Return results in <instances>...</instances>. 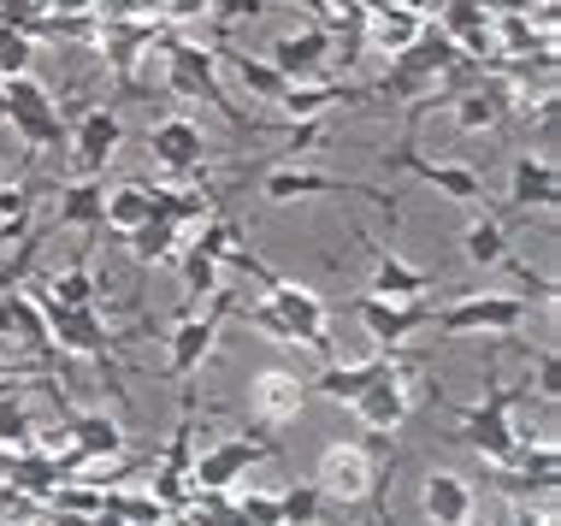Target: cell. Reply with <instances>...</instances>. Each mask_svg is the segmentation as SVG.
<instances>
[{
  "instance_id": "9a60e30c",
  "label": "cell",
  "mask_w": 561,
  "mask_h": 526,
  "mask_svg": "<svg viewBox=\"0 0 561 526\" xmlns=\"http://www.w3.org/2000/svg\"><path fill=\"white\" fill-rule=\"evenodd\" d=\"M348 409L360 414V426H367V432H378V438H390V432H397L402 420H408V385H402V373L390 367L385 379H373V385L360 390L355 402H348Z\"/></svg>"
},
{
  "instance_id": "d6a6232c",
  "label": "cell",
  "mask_w": 561,
  "mask_h": 526,
  "mask_svg": "<svg viewBox=\"0 0 561 526\" xmlns=\"http://www.w3.org/2000/svg\"><path fill=\"white\" fill-rule=\"evenodd\" d=\"M178 261H184V290H190V308L202 302V296H219V261H207L202 249H184Z\"/></svg>"
},
{
  "instance_id": "ffe728a7",
  "label": "cell",
  "mask_w": 561,
  "mask_h": 526,
  "mask_svg": "<svg viewBox=\"0 0 561 526\" xmlns=\"http://www.w3.org/2000/svg\"><path fill=\"white\" fill-rule=\"evenodd\" d=\"M378 266H373V296H385V302H420V296L432 290V273H420V266L397 261L390 249H373Z\"/></svg>"
},
{
  "instance_id": "30bf717a",
  "label": "cell",
  "mask_w": 561,
  "mask_h": 526,
  "mask_svg": "<svg viewBox=\"0 0 561 526\" xmlns=\"http://www.w3.org/2000/svg\"><path fill=\"white\" fill-rule=\"evenodd\" d=\"M266 456H272L266 438H225V444L207 449V456H195L190 485H195V491H231L237 479L249 473L254 461H266Z\"/></svg>"
},
{
  "instance_id": "6da1fadb",
  "label": "cell",
  "mask_w": 561,
  "mask_h": 526,
  "mask_svg": "<svg viewBox=\"0 0 561 526\" xmlns=\"http://www.w3.org/2000/svg\"><path fill=\"white\" fill-rule=\"evenodd\" d=\"M165 42V89H172L178 101H207V107L225 113V125L237 130V137H249V118L237 113V101L225 95V83L214 78V48H202V42H184V36H160Z\"/></svg>"
},
{
  "instance_id": "7402d4cb",
  "label": "cell",
  "mask_w": 561,
  "mask_h": 526,
  "mask_svg": "<svg viewBox=\"0 0 561 526\" xmlns=\"http://www.w3.org/2000/svg\"><path fill=\"white\" fill-rule=\"evenodd\" d=\"M101 207H107V184H101V178H78V184L59 190L54 219L59 225H83V231H101Z\"/></svg>"
},
{
  "instance_id": "603a6c76",
  "label": "cell",
  "mask_w": 561,
  "mask_h": 526,
  "mask_svg": "<svg viewBox=\"0 0 561 526\" xmlns=\"http://www.w3.org/2000/svg\"><path fill=\"white\" fill-rule=\"evenodd\" d=\"M514 207H556L561 202V178L550 160H533V155H520L514 160Z\"/></svg>"
},
{
  "instance_id": "cb8c5ba5",
  "label": "cell",
  "mask_w": 561,
  "mask_h": 526,
  "mask_svg": "<svg viewBox=\"0 0 561 526\" xmlns=\"http://www.w3.org/2000/svg\"><path fill=\"white\" fill-rule=\"evenodd\" d=\"M420 36H426V19H420L414 7H402V12H378V19H373V48H378V54H390V59L408 54Z\"/></svg>"
},
{
  "instance_id": "9c48e42d",
  "label": "cell",
  "mask_w": 561,
  "mask_h": 526,
  "mask_svg": "<svg viewBox=\"0 0 561 526\" xmlns=\"http://www.w3.org/2000/svg\"><path fill=\"white\" fill-rule=\"evenodd\" d=\"M385 160H390V167H402V172H414V178H426V184H432V190H444L449 202H461V207H473V214H484V178H479L473 167L426 160V155H414V142L385 148Z\"/></svg>"
},
{
  "instance_id": "836d02e7",
  "label": "cell",
  "mask_w": 561,
  "mask_h": 526,
  "mask_svg": "<svg viewBox=\"0 0 561 526\" xmlns=\"http://www.w3.org/2000/svg\"><path fill=\"white\" fill-rule=\"evenodd\" d=\"M190 249H202L207 261H237L249 243H242V231H237L231 219H207V225H202V243H190Z\"/></svg>"
},
{
  "instance_id": "b9f144b4",
  "label": "cell",
  "mask_w": 561,
  "mask_h": 526,
  "mask_svg": "<svg viewBox=\"0 0 561 526\" xmlns=\"http://www.w3.org/2000/svg\"><path fill=\"white\" fill-rule=\"evenodd\" d=\"M378 526H397V521H390V515H378Z\"/></svg>"
},
{
  "instance_id": "f546056e",
  "label": "cell",
  "mask_w": 561,
  "mask_h": 526,
  "mask_svg": "<svg viewBox=\"0 0 561 526\" xmlns=\"http://www.w3.org/2000/svg\"><path fill=\"white\" fill-rule=\"evenodd\" d=\"M125 243H130V254L142 266H154V261H172V243H178V225H165V219H142L136 231H125Z\"/></svg>"
},
{
  "instance_id": "ee69618b",
  "label": "cell",
  "mask_w": 561,
  "mask_h": 526,
  "mask_svg": "<svg viewBox=\"0 0 561 526\" xmlns=\"http://www.w3.org/2000/svg\"><path fill=\"white\" fill-rule=\"evenodd\" d=\"M42 7H54V0H42Z\"/></svg>"
},
{
  "instance_id": "d6986e66",
  "label": "cell",
  "mask_w": 561,
  "mask_h": 526,
  "mask_svg": "<svg viewBox=\"0 0 561 526\" xmlns=\"http://www.w3.org/2000/svg\"><path fill=\"white\" fill-rule=\"evenodd\" d=\"M373 89H348V83H296V89H284L278 95V107H284V118H325L337 101H367Z\"/></svg>"
},
{
  "instance_id": "5bb4252c",
  "label": "cell",
  "mask_w": 561,
  "mask_h": 526,
  "mask_svg": "<svg viewBox=\"0 0 561 526\" xmlns=\"http://www.w3.org/2000/svg\"><path fill=\"white\" fill-rule=\"evenodd\" d=\"M148 155H154L165 172H202L207 137H202L195 118H160V125L148 130Z\"/></svg>"
},
{
  "instance_id": "52a82bcc",
  "label": "cell",
  "mask_w": 561,
  "mask_h": 526,
  "mask_svg": "<svg viewBox=\"0 0 561 526\" xmlns=\"http://www.w3.org/2000/svg\"><path fill=\"white\" fill-rule=\"evenodd\" d=\"M325 59H331V30L320 24H308V30H284V36H272L266 42V66L278 71L284 83H313L325 71Z\"/></svg>"
},
{
  "instance_id": "44dd1931",
  "label": "cell",
  "mask_w": 561,
  "mask_h": 526,
  "mask_svg": "<svg viewBox=\"0 0 561 526\" xmlns=\"http://www.w3.org/2000/svg\"><path fill=\"white\" fill-rule=\"evenodd\" d=\"M397 367L390 355H373V361H355V367H337V361H325V373L313 379V390L320 397H331V402H355L360 390H367L373 379H385V373Z\"/></svg>"
},
{
  "instance_id": "ba28073f",
  "label": "cell",
  "mask_w": 561,
  "mask_h": 526,
  "mask_svg": "<svg viewBox=\"0 0 561 526\" xmlns=\"http://www.w3.org/2000/svg\"><path fill=\"white\" fill-rule=\"evenodd\" d=\"M42 313H48V338H54V350L59 355H95L101 367H118L113 361V332L101 325V308H54V302H42Z\"/></svg>"
},
{
  "instance_id": "74e56055",
  "label": "cell",
  "mask_w": 561,
  "mask_h": 526,
  "mask_svg": "<svg viewBox=\"0 0 561 526\" xmlns=\"http://www.w3.org/2000/svg\"><path fill=\"white\" fill-rule=\"evenodd\" d=\"M242 320H249V325H254V332H266L272 343H296V338H290V325H284V320H278V313H272V308H266V296H261V302H249V308H242Z\"/></svg>"
},
{
  "instance_id": "ac0fdd59",
  "label": "cell",
  "mask_w": 561,
  "mask_h": 526,
  "mask_svg": "<svg viewBox=\"0 0 561 526\" xmlns=\"http://www.w3.org/2000/svg\"><path fill=\"white\" fill-rule=\"evenodd\" d=\"M420 503H426L432 526H467V521H473V491H467L461 473H432Z\"/></svg>"
},
{
  "instance_id": "1f68e13d",
  "label": "cell",
  "mask_w": 561,
  "mask_h": 526,
  "mask_svg": "<svg viewBox=\"0 0 561 526\" xmlns=\"http://www.w3.org/2000/svg\"><path fill=\"white\" fill-rule=\"evenodd\" d=\"M101 508L107 515H118L125 526H160L165 521V508L154 498H125V491H101Z\"/></svg>"
},
{
  "instance_id": "4fadbf2b",
  "label": "cell",
  "mask_w": 561,
  "mask_h": 526,
  "mask_svg": "<svg viewBox=\"0 0 561 526\" xmlns=\"http://www.w3.org/2000/svg\"><path fill=\"white\" fill-rule=\"evenodd\" d=\"M118 142H125V118L113 107H89L78 118V130H71V148H78V172L83 178H101L107 172V160L118 155Z\"/></svg>"
},
{
  "instance_id": "e0dca14e",
  "label": "cell",
  "mask_w": 561,
  "mask_h": 526,
  "mask_svg": "<svg viewBox=\"0 0 561 526\" xmlns=\"http://www.w3.org/2000/svg\"><path fill=\"white\" fill-rule=\"evenodd\" d=\"M19 338L24 350H54V338H48V313H42L36 296H24V290H7L0 296V338Z\"/></svg>"
},
{
  "instance_id": "484cf974",
  "label": "cell",
  "mask_w": 561,
  "mask_h": 526,
  "mask_svg": "<svg viewBox=\"0 0 561 526\" xmlns=\"http://www.w3.org/2000/svg\"><path fill=\"white\" fill-rule=\"evenodd\" d=\"M461 249H467V261H473V266H508V261H514V254H508V231H503L491 214H473V225H467V237H461Z\"/></svg>"
},
{
  "instance_id": "277c9868",
  "label": "cell",
  "mask_w": 561,
  "mask_h": 526,
  "mask_svg": "<svg viewBox=\"0 0 561 526\" xmlns=\"http://www.w3.org/2000/svg\"><path fill=\"white\" fill-rule=\"evenodd\" d=\"M520 320H526L520 296H455L449 308H432V325L449 332V338H461V332L508 338V332H520Z\"/></svg>"
},
{
  "instance_id": "f1b7e54d",
  "label": "cell",
  "mask_w": 561,
  "mask_h": 526,
  "mask_svg": "<svg viewBox=\"0 0 561 526\" xmlns=\"http://www.w3.org/2000/svg\"><path fill=\"white\" fill-rule=\"evenodd\" d=\"M142 219H148V190H142V184H118V190H107L101 225H113V231L125 237V231H136Z\"/></svg>"
},
{
  "instance_id": "d590c367",
  "label": "cell",
  "mask_w": 561,
  "mask_h": 526,
  "mask_svg": "<svg viewBox=\"0 0 561 526\" xmlns=\"http://www.w3.org/2000/svg\"><path fill=\"white\" fill-rule=\"evenodd\" d=\"M30 444V409L12 390H0V449H24Z\"/></svg>"
},
{
  "instance_id": "7bdbcfd3",
  "label": "cell",
  "mask_w": 561,
  "mask_h": 526,
  "mask_svg": "<svg viewBox=\"0 0 561 526\" xmlns=\"http://www.w3.org/2000/svg\"><path fill=\"white\" fill-rule=\"evenodd\" d=\"M0 83H7V71H0Z\"/></svg>"
},
{
  "instance_id": "83f0119b",
  "label": "cell",
  "mask_w": 561,
  "mask_h": 526,
  "mask_svg": "<svg viewBox=\"0 0 561 526\" xmlns=\"http://www.w3.org/2000/svg\"><path fill=\"white\" fill-rule=\"evenodd\" d=\"M508 473H520V485L556 491V479H561V456H556V444H520V456H514V468H508Z\"/></svg>"
},
{
  "instance_id": "8fae6325",
  "label": "cell",
  "mask_w": 561,
  "mask_h": 526,
  "mask_svg": "<svg viewBox=\"0 0 561 526\" xmlns=\"http://www.w3.org/2000/svg\"><path fill=\"white\" fill-rule=\"evenodd\" d=\"M301 195H367L385 214H397L385 190L355 184V178H325V172H308V167H272L266 172V202H301Z\"/></svg>"
},
{
  "instance_id": "4316f807",
  "label": "cell",
  "mask_w": 561,
  "mask_h": 526,
  "mask_svg": "<svg viewBox=\"0 0 561 526\" xmlns=\"http://www.w3.org/2000/svg\"><path fill=\"white\" fill-rule=\"evenodd\" d=\"M214 59H225V66H231V71H237V78H242V83H249V89H254V95H261V101H278V95H284V89H290V83H284V78H278V71H272V66H266V59H261V54H242V48H214Z\"/></svg>"
},
{
  "instance_id": "7c38bea8",
  "label": "cell",
  "mask_w": 561,
  "mask_h": 526,
  "mask_svg": "<svg viewBox=\"0 0 561 526\" xmlns=\"http://www.w3.org/2000/svg\"><path fill=\"white\" fill-rule=\"evenodd\" d=\"M355 313L360 325H367V338L378 350H397L420 332V325H432V308L426 302H385V296H355Z\"/></svg>"
},
{
  "instance_id": "5b68a950",
  "label": "cell",
  "mask_w": 561,
  "mask_h": 526,
  "mask_svg": "<svg viewBox=\"0 0 561 526\" xmlns=\"http://www.w3.org/2000/svg\"><path fill=\"white\" fill-rule=\"evenodd\" d=\"M225 313H231V296L219 290L207 313H184V320H178L172 343H165V379H190V373H202V361L214 355V338H219Z\"/></svg>"
},
{
  "instance_id": "8992f818",
  "label": "cell",
  "mask_w": 561,
  "mask_h": 526,
  "mask_svg": "<svg viewBox=\"0 0 561 526\" xmlns=\"http://www.w3.org/2000/svg\"><path fill=\"white\" fill-rule=\"evenodd\" d=\"M66 444H71V449L54 461L59 479H71L78 468H89V461L125 456V432H118L113 414H71V409H66Z\"/></svg>"
},
{
  "instance_id": "3957f363",
  "label": "cell",
  "mask_w": 561,
  "mask_h": 526,
  "mask_svg": "<svg viewBox=\"0 0 561 526\" xmlns=\"http://www.w3.org/2000/svg\"><path fill=\"white\" fill-rule=\"evenodd\" d=\"M261 290H266V308L278 313L284 325H290V338L301 343V350H313L320 361H331V338H325V302L308 290V284H296V278H284V273H272V266H261Z\"/></svg>"
},
{
  "instance_id": "7a4b0ae2",
  "label": "cell",
  "mask_w": 561,
  "mask_h": 526,
  "mask_svg": "<svg viewBox=\"0 0 561 526\" xmlns=\"http://www.w3.org/2000/svg\"><path fill=\"white\" fill-rule=\"evenodd\" d=\"M491 385H496V373H491ZM514 402H520V390H508V385H496V390H484V402H473V409H461V438L479 449L491 468H514V456H520V438H514Z\"/></svg>"
},
{
  "instance_id": "f35d334b",
  "label": "cell",
  "mask_w": 561,
  "mask_h": 526,
  "mask_svg": "<svg viewBox=\"0 0 561 526\" xmlns=\"http://www.w3.org/2000/svg\"><path fill=\"white\" fill-rule=\"evenodd\" d=\"M496 30H503V42L514 54H533V24H526V12H503V24H496Z\"/></svg>"
},
{
  "instance_id": "d4e9b609",
  "label": "cell",
  "mask_w": 561,
  "mask_h": 526,
  "mask_svg": "<svg viewBox=\"0 0 561 526\" xmlns=\"http://www.w3.org/2000/svg\"><path fill=\"white\" fill-rule=\"evenodd\" d=\"M207 207H214V195L207 190H148V219H165L184 231L190 219H207Z\"/></svg>"
},
{
  "instance_id": "e575fe53",
  "label": "cell",
  "mask_w": 561,
  "mask_h": 526,
  "mask_svg": "<svg viewBox=\"0 0 561 526\" xmlns=\"http://www.w3.org/2000/svg\"><path fill=\"white\" fill-rule=\"evenodd\" d=\"M320 508H325V498L313 485H296V491H284L278 498V521L284 526H313L320 521Z\"/></svg>"
},
{
  "instance_id": "ab89813d",
  "label": "cell",
  "mask_w": 561,
  "mask_h": 526,
  "mask_svg": "<svg viewBox=\"0 0 561 526\" xmlns=\"http://www.w3.org/2000/svg\"><path fill=\"white\" fill-rule=\"evenodd\" d=\"M538 390H543V402L561 397V361H556V350H538Z\"/></svg>"
},
{
  "instance_id": "4dcf8cb0",
  "label": "cell",
  "mask_w": 561,
  "mask_h": 526,
  "mask_svg": "<svg viewBox=\"0 0 561 526\" xmlns=\"http://www.w3.org/2000/svg\"><path fill=\"white\" fill-rule=\"evenodd\" d=\"M48 302L54 308H95V278H89V254L71 273H59L54 284H48Z\"/></svg>"
},
{
  "instance_id": "60d3db41",
  "label": "cell",
  "mask_w": 561,
  "mask_h": 526,
  "mask_svg": "<svg viewBox=\"0 0 561 526\" xmlns=\"http://www.w3.org/2000/svg\"><path fill=\"white\" fill-rule=\"evenodd\" d=\"M484 12H533V0H479Z\"/></svg>"
},
{
  "instance_id": "8d00e7d4",
  "label": "cell",
  "mask_w": 561,
  "mask_h": 526,
  "mask_svg": "<svg viewBox=\"0 0 561 526\" xmlns=\"http://www.w3.org/2000/svg\"><path fill=\"white\" fill-rule=\"evenodd\" d=\"M231 526H284V521H278V498H266V491L237 498V503H231Z\"/></svg>"
},
{
  "instance_id": "2e32d148",
  "label": "cell",
  "mask_w": 561,
  "mask_h": 526,
  "mask_svg": "<svg viewBox=\"0 0 561 526\" xmlns=\"http://www.w3.org/2000/svg\"><path fill=\"white\" fill-rule=\"evenodd\" d=\"M296 409H301V379H296V373L272 367V373H261V379L249 385V420H254V426H266V432L272 426H290Z\"/></svg>"
}]
</instances>
